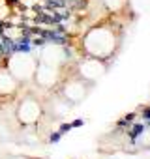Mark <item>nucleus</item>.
<instances>
[{
  "mask_svg": "<svg viewBox=\"0 0 150 159\" xmlns=\"http://www.w3.org/2000/svg\"><path fill=\"white\" fill-rule=\"evenodd\" d=\"M17 114H19V118H21V122H23L25 125H30V124L38 122L40 114H41L40 103H38V101H34V99H26V101H23V103H21V107H19Z\"/></svg>",
  "mask_w": 150,
  "mask_h": 159,
  "instance_id": "1",
  "label": "nucleus"
},
{
  "mask_svg": "<svg viewBox=\"0 0 150 159\" xmlns=\"http://www.w3.org/2000/svg\"><path fill=\"white\" fill-rule=\"evenodd\" d=\"M15 84H17V79L8 73V71H0V94H10L15 90Z\"/></svg>",
  "mask_w": 150,
  "mask_h": 159,
  "instance_id": "2",
  "label": "nucleus"
},
{
  "mask_svg": "<svg viewBox=\"0 0 150 159\" xmlns=\"http://www.w3.org/2000/svg\"><path fill=\"white\" fill-rule=\"evenodd\" d=\"M135 120H137V112H129V114H124L120 120H116V124H115V129L122 133V131H124L126 127H129V125H131Z\"/></svg>",
  "mask_w": 150,
  "mask_h": 159,
  "instance_id": "3",
  "label": "nucleus"
},
{
  "mask_svg": "<svg viewBox=\"0 0 150 159\" xmlns=\"http://www.w3.org/2000/svg\"><path fill=\"white\" fill-rule=\"evenodd\" d=\"M60 139H62V133H60V131L56 129V131H53V133L49 135V139H47V140H49V144H56V142H58Z\"/></svg>",
  "mask_w": 150,
  "mask_h": 159,
  "instance_id": "4",
  "label": "nucleus"
},
{
  "mask_svg": "<svg viewBox=\"0 0 150 159\" xmlns=\"http://www.w3.org/2000/svg\"><path fill=\"white\" fill-rule=\"evenodd\" d=\"M71 129H73V127H71V124H69V122H62V124L58 125V131H60L62 135H66V133H69Z\"/></svg>",
  "mask_w": 150,
  "mask_h": 159,
  "instance_id": "5",
  "label": "nucleus"
},
{
  "mask_svg": "<svg viewBox=\"0 0 150 159\" xmlns=\"http://www.w3.org/2000/svg\"><path fill=\"white\" fill-rule=\"evenodd\" d=\"M85 124H87L85 118H75V120L71 122V127H73V129H79V127H83Z\"/></svg>",
  "mask_w": 150,
  "mask_h": 159,
  "instance_id": "6",
  "label": "nucleus"
}]
</instances>
